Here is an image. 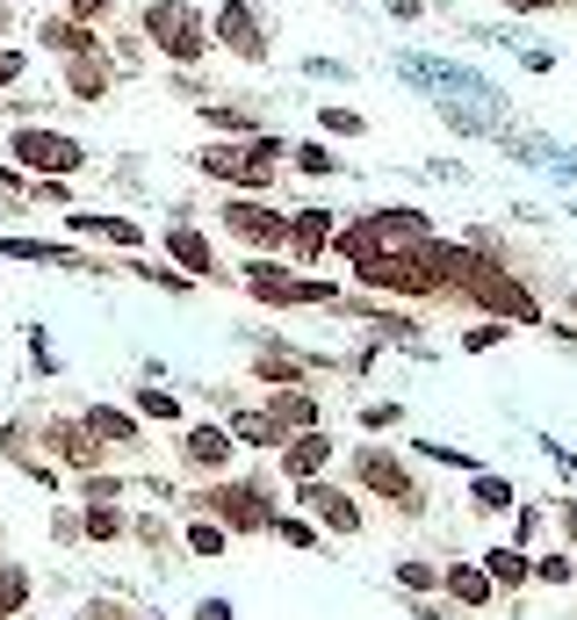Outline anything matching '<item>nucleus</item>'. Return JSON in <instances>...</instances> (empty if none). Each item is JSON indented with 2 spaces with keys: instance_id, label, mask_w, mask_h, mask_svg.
<instances>
[{
  "instance_id": "7",
  "label": "nucleus",
  "mask_w": 577,
  "mask_h": 620,
  "mask_svg": "<svg viewBox=\"0 0 577 620\" xmlns=\"http://www.w3.org/2000/svg\"><path fill=\"white\" fill-rule=\"evenodd\" d=\"M354 469H361V483H369V491H390V498H398V505H404V512H412V505H419V491H412V476H404V469H398V462H390V455H383V447H369V455H361Z\"/></svg>"
},
{
  "instance_id": "37",
  "label": "nucleus",
  "mask_w": 577,
  "mask_h": 620,
  "mask_svg": "<svg viewBox=\"0 0 577 620\" xmlns=\"http://www.w3.org/2000/svg\"><path fill=\"white\" fill-rule=\"evenodd\" d=\"M390 14H419V0H390Z\"/></svg>"
},
{
  "instance_id": "27",
  "label": "nucleus",
  "mask_w": 577,
  "mask_h": 620,
  "mask_svg": "<svg viewBox=\"0 0 577 620\" xmlns=\"http://www.w3.org/2000/svg\"><path fill=\"white\" fill-rule=\"evenodd\" d=\"M109 8H116V0H66V14H72V22H87V29H95Z\"/></svg>"
},
{
  "instance_id": "19",
  "label": "nucleus",
  "mask_w": 577,
  "mask_h": 620,
  "mask_svg": "<svg viewBox=\"0 0 577 620\" xmlns=\"http://www.w3.org/2000/svg\"><path fill=\"white\" fill-rule=\"evenodd\" d=\"M469 505H477V512H506L512 505V483L506 476H477V483H469Z\"/></svg>"
},
{
  "instance_id": "29",
  "label": "nucleus",
  "mask_w": 577,
  "mask_h": 620,
  "mask_svg": "<svg viewBox=\"0 0 577 620\" xmlns=\"http://www.w3.org/2000/svg\"><path fill=\"white\" fill-rule=\"evenodd\" d=\"M138 404H145V419H174V412H180L166 390H138Z\"/></svg>"
},
{
  "instance_id": "24",
  "label": "nucleus",
  "mask_w": 577,
  "mask_h": 620,
  "mask_svg": "<svg viewBox=\"0 0 577 620\" xmlns=\"http://www.w3.org/2000/svg\"><path fill=\"white\" fill-rule=\"evenodd\" d=\"M51 441H58V455H66V462H95V441H87L80 426H58Z\"/></svg>"
},
{
  "instance_id": "11",
  "label": "nucleus",
  "mask_w": 577,
  "mask_h": 620,
  "mask_svg": "<svg viewBox=\"0 0 577 620\" xmlns=\"http://www.w3.org/2000/svg\"><path fill=\"white\" fill-rule=\"evenodd\" d=\"M37 43L43 51H58V58H80V51H101V37L87 22H72V14H51V22L37 29Z\"/></svg>"
},
{
  "instance_id": "16",
  "label": "nucleus",
  "mask_w": 577,
  "mask_h": 620,
  "mask_svg": "<svg viewBox=\"0 0 577 620\" xmlns=\"http://www.w3.org/2000/svg\"><path fill=\"white\" fill-rule=\"evenodd\" d=\"M87 433H101V441L124 447V441H138V419H130V412H109V404H95V412H87Z\"/></svg>"
},
{
  "instance_id": "18",
  "label": "nucleus",
  "mask_w": 577,
  "mask_h": 620,
  "mask_svg": "<svg viewBox=\"0 0 577 620\" xmlns=\"http://www.w3.org/2000/svg\"><path fill=\"white\" fill-rule=\"evenodd\" d=\"M288 152H296V174H311V180L340 174V152H325V138H317V145H288Z\"/></svg>"
},
{
  "instance_id": "9",
  "label": "nucleus",
  "mask_w": 577,
  "mask_h": 620,
  "mask_svg": "<svg viewBox=\"0 0 577 620\" xmlns=\"http://www.w3.org/2000/svg\"><path fill=\"white\" fill-rule=\"evenodd\" d=\"M66 87H72L80 101H101V95L116 87V66H109L101 51H80V58H66Z\"/></svg>"
},
{
  "instance_id": "31",
  "label": "nucleus",
  "mask_w": 577,
  "mask_h": 620,
  "mask_svg": "<svg viewBox=\"0 0 577 620\" xmlns=\"http://www.w3.org/2000/svg\"><path fill=\"white\" fill-rule=\"evenodd\" d=\"M506 14H556V8H570V0H498Z\"/></svg>"
},
{
  "instance_id": "21",
  "label": "nucleus",
  "mask_w": 577,
  "mask_h": 620,
  "mask_svg": "<svg viewBox=\"0 0 577 620\" xmlns=\"http://www.w3.org/2000/svg\"><path fill=\"white\" fill-rule=\"evenodd\" d=\"M267 412H275V426H303V433L317 426V404H311V397H275Z\"/></svg>"
},
{
  "instance_id": "8",
  "label": "nucleus",
  "mask_w": 577,
  "mask_h": 620,
  "mask_svg": "<svg viewBox=\"0 0 577 620\" xmlns=\"http://www.w3.org/2000/svg\"><path fill=\"white\" fill-rule=\"evenodd\" d=\"M303 505H311L317 520L332 526V534H361V512H354V498H346V491H332V483H303Z\"/></svg>"
},
{
  "instance_id": "34",
  "label": "nucleus",
  "mask_w": 577,
  "mask_h": 620,
  "mask_svg": "<svg viewBox=\"0 0 577 620\" xmlns=\"http://www.w3.org/2000/svg\"><path fill=\"white\" fill-rule=\"evenodd\" d=\"M535 578H549V584H564V578H570V563H564V555H541V563H535Z\"/></svg>"
},
{
  "instance_id": "30",
  "label": "nucleus",
  "mask_w": 577,
  "mask_h": 620,
  "mask_svg": "<svg viewBox=\"0 0 577 620\" xmlns=\"http://www.w3.org/2000/svg\"><path fill=\"white\" fill-rule=\"evenodd\" d=\"M398 578L412 584V592H427V584H440V570L433 563H398Z\"/></svg>"
},
{
  "instance_id": "20",
  "label": "nucleus",
  "mask_w": 577,
  "mask_h": 620,
  "mask_svg": "<svg viewBox=\"0 0 577 620\" xmlns=\"http://www.w3.org/2000/svg\"><path fill=\"white\" fill-rule=\"evenodd\" d=\"M448 592L462 599V607H483V599H491V578H483V570H448Z\"/></svg>"
},
{
  "instance_id": "28",
  "label": "nucleus",
  "mask_w": 577,
  "mask_h": 620,
  "mask_svg": "<svg viewBox=\"0 0 577 620\" xmlns=\"http://www.w3.org/2000/svg\"><path fill=\"white\" fill-rule=\"evenodd\" d=\"M188 549L195 555H217L224 549V526H188Z\"/></svg>"
},
{
  "instance_id": "10",
  "label": "nucleus",
  "mask_w": 577,
  "mask_h": 620,
  "mask_svg": "<svg viewBox=\"0 0 577 620\" xmlns=\"http://www.w3.org/2000/svg\"><path fill=\"white\" fill-rule=\"evenodd\" d=\"M209 505H217L232 526H267V520H275V512L261 505V491H253V483H224V491H209Z\"/></svg>"
},
{
  "instance_id": "2",
  "label": "nucleus",
  "mask_w": 577,
  "mask_h": 620,
  "mask_svg": "<svg viewBox=\"0 0 577 620\" xmlns=\"http://www.w3.org/2000/svg\"><path fill=\"white\" fill-rule=\"evenodd\" d=\"M288 152L282 138H267V130H253V138H224V145H203L195 152V166H203L209 180H232V188L261 195L267 180H275V159Z\"/></svg>"
},
{
  "instance_id": "1",
  "label": "nucleus",
  "mask_w": 577,
  "mask_h": 620,
  "mask_svg": "<svg viewBox=\"0 0 577 620\" xmlns=\"http://www.w3.org/2000/svg\"><path fill=\"white\" fill-rule=\"evenodd\" d=\"M138 29H145V43L166 58V66H203V58L217 51V37H209V14L195 8V0H145Z\"/></svg>"
},
{
  "instance_id": "13",
  "label": "nucleus",
  "mask_w": 577,
  "mask_h": 620,
  "mask_svg": "<svg viewBox=\"0 0 577 620\" xmlns=\"http://www.w3.org/2000/svg\"><path fill=\"white\" fill-rule=\"evenodd\" d=\"M325 455H332V441H325V433H296V441L282 447V469H288L296 483H311L317 469H325Z\"/></svg>"
},
{
  "instance_id": "15",
  "label": "nucleus",
  "mask_w": 577,
  "mask_h": 620,
  "mask_svg": "<svg viewBox=\"0 0 577 620\" xmlns=\"http://www.w3.org/2000/svg\"><path fill=\"white\" fill-rule=\"evenodd\" d=\"M72 232H80V238H109V246H138V224H130V217H95V209H72Z\"/></svg>"
},
{
  "instance_id": "33",
  "label": "nucleus",
  "mask_w": 577,
  "mask_h": 620,
  "mask_svg": "<svg viewBox=\"0 0 577 620\" xmlns=\"http://www.w3.org/2000/svg\"><path fill=\"white\" fill-rule=\"evenodd\" d=\"M498 339H506V325H477L469 332V354H483V346H498Z\"/></svg>"
},
{
  "instance_id": "14",
  "label": "nucleus",
  "mask_w": 577,
  "mask_h": 620,
  "mask_svg": "<svg viewBox=\"0 0 577 620\" xmlns=\"http://www.w3.org/2000/svg\"><path fill=\"white\" fill-rule=\"evenodd\" d=\"M166 253H174L188 275H217V253H209V238L188 232V224H174V232H166Z\"/></svg>"
},
{
  "instance_id": "32",
  "label": "nucleus",
  "mask_w": 577,
  "mask_h": 620,
  "mask_svg": "<svg viewBox=\"0 0 577 620\" xmlns=\"http://www.w3.org/2000/svg\"><path fill=\"white\" fill-rule=\"evenodd\" d=\"M22 66H29L22 51H0V87H14V80H22Z\"/></svg>"
},
{
  "instance_id": "17",
  "label": "nucleus",
  "mask_w": 577,
  "mask_h": 620,
  "mask_svg": "<svg viewBox=\"0 0 577 620\" xmlns=\"http://www.w3.org/2000/svg\"><path fill=\"white\" fill-rule=\"evenodd\" d=\"M232 433H238V441H246V447H275V441H282L275 412H238V419H232Z\"/></svg>"
},
{
  "instance_id": "36",
  "label": "nucleus",
  "mask_w": 577,
  "mask_h": 620,
  "mask_svg": "<svg viewBox=\"0 0 577 620\" xmlns=\"http://www.w3.org/2000/svg\"><path fill=\"white\" fill-rule=\"evenodd\" d=\"M0 195H22V180H14V174H8V166H0Z\"/></svg>"
},
{
  "instance_id": "38",
  "label": "nucleus",
  "mask_w": 577,
  "mask_h": 620,
  "mask_svg": "<svg viewBox=\"0 0 577 620\" xmlns=\"http://www.w3.org/2000/svg\"><path fill=\"white\" fill-rule=\"evenodd\" d=\"M564 526H570V541H577V505H564Z\"/></svg>"
},
{
  "instance_id": "23",
  "label": "nucleus",
  "mask_w": 577,
  "mask_h": 620,
  "mask_svg": "<svg viewBox=\"0 0 577 620\" xmlns=\"http://www.w3.org/2000/svg\"><path fill=\"white\" fill-rule=\"evenodd\" d=\"M317 130H325V138H361L369 124H361L354 109H317Z\"/></svg>"
},
{
  "instance_id": "6",
  "label": "nucleus",
  "mask_w": 577,
  "mask_h": 620,
  "mask_svg": "<svg viewBox=\"0 0 577 620\" xmlns=\"http://www.w3.org/2000/svg\"><path fill=\"white\" fill-rule=\"evenodd\" d=\"M332 238H340L332 209H296V217H288V253H296V260H317Z\"/></svg>"
},
{
  "instance_id": "35",
  "label": "nucleus",
  "mask_w": 577,
  "mask_h": 620,
  "mask_svg": "<svg viewBox=\"0 0 577 620\" xmlns=\"http://www.w3.org/2000/svg\"><path fill=\"white\" fill-rule=\"evenodd\" d=\"M195 620H232V607H224V599H203V607H195Z\"/></svg>"
},
{
  "instance_id": "3",
  "label": "nucleus",
  "mask_w": 577,
  "mask_h": 620,
  "mask_svg": "<svg viewBox=\"0 0 577 620\" xmlns=\"http://www.w3.org/2000/svg\"><path fill=\"white\" fill-rule=\"evenodd\" d=\"M8 152H14V166H29V174H43V180H66V174H80V166H87L80 138H66V130H37V124L14 130Z\"/></svg>"
},
{
  "instance_id": "25",
  "label": "nucleus",
  "mask_w": 577,
  "mask_h": 620,
  "mask_svg": "<svg viewBox=\"0 0 577 620\" xmlns=\"http://www.w3.org/2000/svg\"><path fill=\"white\" fill-rule=\"evenodd\" d=\"M116 526H124V520H116V505H109V498H101V505H87V534H95V541H109Z\"/></svg>"
},
{
  "instance_id": "12",
  "label": "nucleus",
  "mask_w": 577,
  "mask_h": 620,
  "mask_svg": "<svg viewBox=\"0 0 577 620\" xmlns=\"http://www.w3.org/2000/svg\"><path fill=\"white\" fill-rule=\"evenodd\" d=\"M232 426H195L188 433V441H180V455H188L195 469H224V462H232Z\"/></svg>"
},
{
  "instance_id": "4",
  "label": "nucleus",
  "mask_w": 577,
  "mask_h": 620,
  "mask_svg": "<svg viewBox=\"0 0 577 620\" xmlns=\"http://www.w3.org/2000/svg\"><path fill=\"white\" fill-rule=\"evenodd\" d=\"M209 37H217V51H232L238 66H267V51H275L267 14L253 8V0H224V8L209 14Z\"/></svg>"
},
{
  "instance_id": "5",
  "label": "nucleus",
  "mask_w": 577,
  "mask_h": 620,
  "mask_svg": "<svg viewBox=\"0 0 577 620\" xmlns=\"http://www.w3.org/2000/svg\"><path fill=\"white\" fill-rule=\"evenodd\" d=\"M217 217H224V232H232V238H246V246H261V253H282L288 246V209L261 203V195H232Z\"/></svg>"
},
{
  "instance_id": "22",
  "label": "nucleus",
  "mask_w": 577,
  "mask_h": 620,
  "mask_svg": "<svg viewBox=\"0 0 577 620\" xmlns=\"http://www.w3.org/2000/svg\"><path fill=\"white\" fill-rule=\"evenodd\" d=\"M483 570H491L498 584H520L527 578V555L520 549H491V555H483Z\"/></svg>"
},
{
  "instance_id": "26",
  "label": "nucleus",
  "mask_w": 577,
  "mask_h": 620,
  "mask_svg": "<svg viewBox=\"0 0 577 620\" xmlns=\"http://www.w3.org/2000/svg\"><path fill=\"white\" fill-rule=\"evenodd\" d=\"M22 592H29V578H22V570H0V613H14V607H22Z\"/></svg>"
}]
</instances>
